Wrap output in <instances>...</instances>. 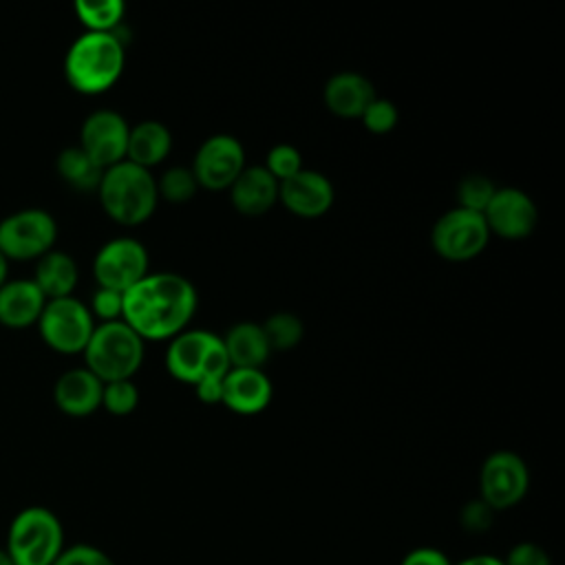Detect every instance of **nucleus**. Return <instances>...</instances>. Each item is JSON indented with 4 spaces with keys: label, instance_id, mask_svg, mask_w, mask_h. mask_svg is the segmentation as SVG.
Masks as SVG:
<instances>
[{
    "label": "nucleus",
    "instance_id": "obj_1",
    "mask_svg": "<svg viewBox=\"0 0 565 565\" xmlns=\"http://www.w3.org/2000/svg\"><path fill=\"white\" fill-rule=\"evenodd\" d=\"M194 285L174 271L146 274L124 291L121 320L146 340H172L185 331L196 311Z\"/></svg>",
    "mask_w": 565,
    "mask_h": 565
},
{
    "label": "nucleus",
    "instance_id": "obj_2",
    "mask_svg": "<svg viewBox=\"0 0 565 565\" xmlns=\"http://www.w3.org/2000/svg\"><path fill=\"white\" fill-rule=\"evenodd\" d=\"M126 49L124 40L113 33L84 31L66 51L64 75L73 90L99 95L108 90L124 73Z\"/></svg>",
    "mask_w": 565,
    "mask_h": 565
},
{
    "label": "nucleus",
    "instance_id": "obj_3",
    "mask_svg": "<svg viewBox=\"0 0 565 565\" xmlns=\"http://www.w3.org/2000/svg\"><path fill=\"white\" fill-rule=\"evenodd\" d=\"M97 196L104 212L115 223L139 225L148 221L157 207V179L150 170L124 159L104 170Z\"/></svg>",
    "mask_w": 565,
    "mask_h": 565
},
{
    "label": "nucleus",
    "instance_id": "obj_4",
    "mask_svg": "<svg viewBox=\"0 0 565 565\" xmlns=\"http://www.w3.org/2000/svg\"><path fill=\"white\" fill-rule=\"evenodd\" d=\"M64 527L44 505L20 510L7 532V554L13 565H53L64 550Z\"/></svg>",
    "mask_w": 565,
    "mask_h": 565
},
{
    "label": "nucleus",
    "instance_id": "obj_5",
    "mask_svg": "<svg viewBox=\"0 0 565 565\" xmlns=\"http://www.w3.org/2000/svg\"><path fill=\"white\" fill-rule=\"evenodd\" d=\"M82 353L86 369L104 384L132 380L143 362V340L124 320L99 322Z\"/></svg>",
    "mask_w": 565,
    "mask_h": 565
},
{
    "label": "nucleus",
    "instance_id": "obj_6",
    "mask_svg": "<svg viewBox=\"0 0 565 565\" xmlns=\"http://www.w3.org/2000/svg\"><path fill=\"white\" fill-rule=\"evenodd\" d=\"M166 371L174 380L192 386L203 377H225L230 360L221 335L205 329L181 331L168 344Z\"/></svg>",
    "mask_w": 565,
    "mask_h": 565
},
{
    "label": "nucleus",
    "instance_id": "obj_7",
    "mask_svg": "<svg viewBox=\"0 0 565 565\" xmlns=\"http://www.w3.org/2000/svg\"><path fill=\"white\" fill-rule=\"evenodd\" d=\"M38 329L53 351L82 353L95 329V318L82 300L66 296L46 300L38 318Z\"/></svg>",
    "mask_w": 565,
    "mask_h": 565
},
{
    "label": "nucleus",
    "instance_id": "obj_8",
    "mask_svg": "<svg viewBox=\"0 0 565 565\" xmlns=\"http://www.w3.org/2000/svg\"><path fill=\"white\" fill-rule=\"evenodd\" d=\"M57 238L55 218L40 207L18 210L0 221V252L9 260L40 258Z\"/></svg>",
    "mask_w": 565,
    "mask_h": 565
},
{
    "label": "nucleus",
    "instance_id": "obj_9",
    "mask_svg": "<svg viewBox=\"0 0 565 565\" xmlns=\"http://www.w3.org/2000/svg\"><path fill=\"white\" fill-rule=\"evenodd\" d=\"M490 241V230L483 221V214L452 207L444 212L430 232V245L433 249L450 260V263H463L475 256H479Z\"/></svg>",
    "mask_w": 565,
    "mask_h": 565
},
{
    "label": "nucleus",
    "instance_id": "obj_10",
    "mask_svg": "<svg viewBox=\"0 0 565 565\" xmlns=\"http://www.w3.org/2000/svg\"><path fill=\"white\" fill-rule=\"evenodd\" d=\"M530 488V470L512 450H494L486 457L479 472L481 501L494 512L514 508Z\"/></svg>",
    "mask_w": 565,
    "mask_h": 565
},
{
    "label": "nucleus",
    "instance_id": "obj_11",
    "mask_svg": "<svg viewBox=\"0 0 565 565\" xmlns=\"http://www.w3.org/2000/svg\"><path fill=\"white\" fill-rule=\"evenodd\" d=\"M148 252L143 243L130 236H117L104 243L93 260V276L97 287L128 291L148 274Z\"/></svg>",
    "mask_w": 565,
    "mask_h": 565
},
{
    "label": "nucleus",
    "instance_id": "obj_12",
    "mask_svg": "<svg viewBox=\"0 0 565 565\" xmlns=\"http://www.w3.org/2000/svg\"><path fill=\"white\" fill-rule=\"evenodd\" d=\"M245 150L243 143L225 132L207 137L190 166L199 188L205 190H227L234 179L245 168Z\"/></svg>",
    "mask_w": 565,
    "mask_h": 565
},
{
    "label": "nucleus",
    "instance_id": "obj_13",
    "mask_svg": "<svg viewBox=\"0 0 565 565\" xmlns=\"http://www.w3.org/2000/svg\"><path fill=\"white\" fill-rule=\"evenodd\" d=\"M128 121L115 110L90 113L79 130V148L104 170L126 159Z\"/></svg>",
    "mask_w": 565,
    "mask_h": 565
},
{
    "label": "nucleus",
    "instance_id": "obj_14",
    "mask_svg": "<svg viewBox=\"0 0 565 565\" xmlns=\"http://www.w3.org/2000/svg\"><path fill=\"white\" fill-rule=\"evenodd\" d=\"M483 221L490 234L519 241L534 232L539 212L527 192L519 188H497L488 207L483 210Z\"/></svg>",
    "mask_w": 565,
    "mask_h": 565
},
{
    "label": "nucleus",
    "instance_id": "obj_15",
    "mask_svg": "<svg viewBox=\"0 0 565 565\" xmlns=\"http://www.w3.org/2000/svg\"><path fill=\"white\" fill-rule=\"evenodd\" d=\"M333 183L316 170L302 168L287 181L278 183V201L287 212L300 218H318L333 205Z\"/></svg>",
    "mask_w": 565,
    "mask_h": 565
},
{
    "label": "nucleus",
    "instance_id": "obj_16",
    "mask_svg": "<svg viewBox=\"0 0 565 565\" xmlns=\"http://www.w3.org/2000/svg\"><path fill=\"white\" fill-rule=\"evenodd\" d=\"M271 380L263 369H230L223 377V406L238 415H258L271 402Z\"/></svg>",
    "mask_w": 565,
    "mask_h": 565
},
{
    "label": "nucleus",
    "instance_id": "obj_17",
    "mask_svg": "<svg viewBox=\"0 0 565 565\" xmlns=\"http://www.w3.org/2000/svg\"><path fill=\"white\" fill-rule=\"evenodd\" d=\"M104 382L86 366L71 369L55 380L53 399L55 406L71 417H86L102 406Z\"/></svg>",
    "mask_w": 565,
    "mask_h": 565
},
{
    "label": "nucleus",
    "instance_id": "obj_18",
    "mask_svg": "<svg viewBox=\"0 0 565 565\" xmlns=\"http://www.w3.org/2000/svg\"><path fill=\"white\" fill-rule=\"evenodd\" d=\"M227 190L234 210L243 216H263L278 201V181L263 166H245Z\"/></svg>",
    "mask_w": 565,
    "mask_h": 565
},
{
    "label": "nucleus",
    "instance_id": "obj_19",
    "mask_svg": "<svg viewBox=\"0 0 565 565\" xmlns=\"http://www.w3.org/2000/svg\"><path fill=\"white\" fill-rule=\"evenodd\" d=\"M324 106L342 119H360L366 104L375 97L373 82L355 71H340L324 84Z\"/></svg>",
    "mask_w": 565,
    "mask_h": 565
},
{
    "label": "nucleus",
    "instance_id": "obj_20",
    "mask_svg": "<svg viewBox=\"0 0 565 565\" xmlns=\"http://www.w3.org/2000/svg\"><path fill=\"white\" fill-rule=\"evenodd\" d=\"M44 305L46 298L31 278L7 280L0 287V324L11 329L38 324Z\"/></svg>",
    "mask_w": 565,
    "mask_h": 565
},
{
    "label": "nucleus",
    "instance_id": "obj_21",
    "mask_svg": "<svg viewBox=\"0 0 565 565\" xmlns=\"http://www.w3.org/2000/svg\"><path fill=\"white\" fill-rule=\"evenodd\" d=\"M230 369H260L269 360V344L258 322H236L221 335Z\"/></svg>",
    "mask_w": 565,
    "mask_h": 565
},
{
    "label": "nucleus",
    "instance_id": "obj_22",
    "mask_svg": "<svg viewBox=\"0 0 565 565\" xmlns=\"http://www.w3.org/2000/svg\"><path fill=\"white\" fill-rule=\"evenodd\" d=\"M170 148H172V135L166 128V124L157 119H146L130 126L126 161L150 170L170 154Z\"/></svg>",
    "mask_w": 565,
    "mask_h": 565
},
{
    "label": "nucleus",
    "instance_id": "obj_23",
    "mask_svg": "<svg viewBox=\"0 0 565 565\" xmlns=\"http://www.w3.org/2000/svg\"><path fill=\"white\" fill-rule=\"evenodd\" d=\"M77 278H79V271L73 256L60 249H51L38 258L35 274L31 280L38 285V289L44 294L46 300H55V298L71 296L77 285Z\"/></svg>",
    "mask_w": 565,
    "mask_h": 565
},
{
    "label": "nucleus",
    "instance_id": "obj_24",
    "mask_svg": "<svg viewBox=\"0 0 565 565\" xmlns=\"http://www.w3.org/2000/svg\"><path fill=\"white\" fill-rule=\"evenodd\" d=\"M57 174L75 190H97L104 168L97 166L79 146L64 148L57 154Z\"/></svg>",
    "mask_w": 565,
    "mask_h": 565
},
{
    "label": "nucleus",
    "instance_id": "obj_25",
    "mask_svg": "<svg viewBox=\"0 0 565 565\" xmlns=\"http://www.w3.org/2000/svg\"><path fill=\"white\" fill-rule=\"evenodd\" d=\"M75 13L86 31L113 33L124 20L126 4L121 0H77Z\"/></svg>",
    "mask_w": 565,
    "mask_h": 565
},
{
    "label": "nucleus",
    "instance_id": "obj_26",
    "mask_svg": "<svg viewBox=\"0 0 565 565\" xmlns=\"http://www.w3.org/2000/svg\"><path fill=\"white\" fill-rule=\"evenodd\" d=\"M260 327H263L265 340L269 344V351H289L305 335L302 320L296 313H289V311L271 313Z\"/></svg>",
    "mask_w": 565,
    "mask_h": 565
},
{
    "label": "nucleus",
    "instance_id": "obj_27",
    "mask_svg": "<svg viewBox=\"0 0 565 565\" xmlns=\"http://www.w3.org/2000/svg\"><path fill=\"white\" fill-rule=\"evenodd\" d=\"M199 190V183L192 174L190 168L183 166H174L168 168L159 179H157V192L159 199L168 201V203H188L194 199Z\"/></svg>",
    "mask_w": 565,
    "mask_h": 565
},
{
    "label": "nucleus",
    "instance_id": "obj_28",
    "mask_svg": "<svg viewBox=\"0 0 565 565\" xmlns=\"http://www.w3.org/2000/svg\"><path fill=\"white\" fill-rule=\"evenodd\" d=\"M497 185L483 174H468L457 185V207L483 214Z\"/></svg>",
    "mask_w": 565,
    "mask_h": 565
},
{
    "label": "nucleus",
    "instance_id": "obj_29",
    "mask_svg": "<svg viewBox=\"0 0 565 565\" xmlns=\"http://www.w3.org/2000/svg\"><path fill=\"white\" fill-rule=\"evenodd\" d=\"M139 404V391L132 380L106 382L102 388V406L117 417L130 415Z\"/></svg>",
    "mask_w": 565,
    "mask_h": 565
},
{
    "label": "nucleus",
    "instance_id": "obj_30",
    "mask_svg": "<svg viewBox=\"0 0 565 565\" xmlns=\"http://www.w3.org/2000/svg\"><path fill=\"white\" fill-rule=\"evenodd\" d=\"M263 168L280 183L302 170V154L291 143H276L269 148Z\"/></svg>",
    "mask_w": 565,
    "mask_h": 565
},
{
    "label": "nucleus",
    "instance_id": "obj_31",
    "mask_svg": "<svg viewBox=\"0 0 565 565\" xmlns=\"http://www.w3.org/2000/svg\"><path fill=\"white\" fill-rule=\"evenodd\" d=\"M360 119H362V126H364L369 132H373V135H386V132H391V130L397 126L399 113H397V108H395V104H393L391 99H384V97H377V95H375V97L366 104V108L362 110Z\"/></svg>",
    "mask_w": 565,
    "mask_h": 565
},
{
    "label": "nucleus",
    "instance_id": "obj_32",
    "mask_svg": "<svg viewBox=\"0 0 565 565\" xmlns=\"http://www.w3.org/2000/svg\"><path fill=\"white\" fill-rule=\"evenodd\" d=\"M90 316L99 318V322H115L121 320L124 311V294L106 287H97L90 300Z\"/></svg>",
    "mask_w": 565,
    "mask_h": 565
},
{
    "label": "nucleus",
    "instance_id": "obj_33",
    "mask_svg": "<svg viewBox=\"0 0 565 565\" xmlns=\"http://www.w3.org/2000/svg\"><path fill=\"white\" fill-rule=\"evenodd\" d=\"M53 565H115V561L95 545L77 543L71 547H64Z\"/></svg>",
    "mask_w": 565,
    "mask_h": 565
},
{
    "label": "nucleus",
    "instance_id": "obj_34",
    "mask_svg": "<svg viewBox=\"0 0 565 565\" xmlns=\"http://www.w3.org/2000/svg\"><path fill=\"white\" fill-rule=\"evenodd\" d=\"M501 561H503V565H552L550 554L541 545L530 543V541H521V543L512 545L508 556Z\"/></svg>",
    "mask_w": 565,
    "mask_h": 565
},
{
    "label": "nucleus",
    "instance_id": "obj_35",
    "mask_svg": "<svg viewBox=\"0 0 565 565\" xmlns=\"http://www.w3.org/2000/svg\"><path fill=\"white\" fill-rule=\"evenodd\" d=\"M492 514H494L492 508H488L481 499H475V501H470V503L463 505V510H461V523H463V527L470 530V532H481V530H486V527L490 525Z\"/></svg>",
    "mask_w": 565,
    "mask_h": 565
},
{
    "label": "nucleus",
    "instance_id": "obj_36",
    "mask_svg": "<svg viewBox=\"0 0 565 565\" xmlns=\"http://www.w3.org/2000/svg\"><path fill=\"white\" fill-rule=\"evenodd\" d=\"M399 565H452L448 556L437 547H415L411 550Z\"/></svg>",
    "mask_w": 565,
    "mask_h": 565
},
{
    "label": "nucleus",
    "instance_id": "obj_37",
    "mask_svg": "<svg viewBox=\"0 0 565 565\" xmlns=\"http://www.w3.org/2000/svg\"><path fill=\"white\" fill-rule=\"evenodd\" d=\"M194 393L203 404H221L223 402V377H203L194 384Z\"/></svg>",
    "mask_w": 565,
    "mask_h": 565
},
{
    "label": "nucleus",
    "instance_id": "obj_38",
    "mask_svg": "<svg viewBox=\"0 0 565 565\" xmlns=\"http://www.w3.org/2000/svg\"><path fill=\"white\" fill-rule=\"evenodd\" d=\"M457 565H503V561L492 556V554H475V556H468V558L459 561Z\"/></svg>",
    "mask_w": 565,
    "mask_h": 565
},
{
    "label": "nucleus",
    "instance_id": "obj_39",
    "mask_svg": "<svg viewBox=\"0 0 565 565\" xmlns=\"http://www.w3.org/2000/svg\"><path fill=\"white\" fill-rule=\"evenodd\" d=\"M7 274H9V258L0 252V287L7 282Z\"/></svg>",
    "mask_w": 565,
    "mask_h": 565
},
{
    "label": "nucleus",
    "instance_id": "obj_40",
    "mask_svg": "<svg viewBox=\"0 0 565 565\" xmlns=\"http://www.w3.org/2000/svg\"><path fill=\"white\" fill-rule=\"evenodd\" d=\"M0 565H13V561L9 558V554H7L4 547H0Z\"/></svg>",
    "mask_w": 565,
    "mask_h": 565
}]
</instances>
